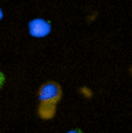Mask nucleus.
I'll list each match as a JSON object with an SVG mask.
<instances>
[{
    "label": "nucleus",
    "mask_w": 132,
    "mask_h": 133,
    "mask_svg": "<svg viewBox=\"0 0 132 133\" xmlns=\"http://www.w3.org/2000/svg\"><path fill=\"white\" fill-rule=\"evenodd\" d=\"M62 98V88L61 85L54 81L44 82L41 87L39 88L37 92V99L39 102H51V103H58Z\"/></svg>",
    "instance_id": "obj_1"
},
{
    "label": "nucleus",
    "mask_w": 132,
    "mask_h": 133,
    "mask_svg": "<svg viewBox=\"0 0 132 133\" xmlns=\"http://www.w3.org/2000/svg\"><path fill=\"white\" fill-rule=\"evenodd\" d=\"M27 30H29V34L34 38H44V37L50 36L53 30V26L48 20L43 17H36L31 18L27 24Z\"/></svg>",
    "instance_id": "obj_2"
},
{
    "label": "nucleus",
    "mask_w": 132,
    "mask_h": 133,
    "mask_svg": "<svg viewBox=\"0 0 132 133\" xmlns=\"http://www.w3.org/2000/svg\"><path fill=\"white\" fill-rule=\"evenodd\" d=\"M57 112V103L51 102H39L37 105V115L43 120H50L55 116Z\"/></svg>",
    "instance_id": "obj_3"
},
{
    "label": "nucleus",
    "mask_w": 132,
    "mask_h": 133,
    "mask_svg": "<svg viewBox=\"0 0 132 133\" xmlns=\"http://www.w3.org/2000/svg\"><path fill=\"white\" fill-rule=\"evenodd\" d=\"M80 92L83 94V95H85L87 98H91V96H92V92H91L90 88H87V87H83V88L80 89Z\"/></svg>",
    "instance_id": "obj_4"
},
{
    "label": "nucleus",
    "mask_w": 132,
    "mask_h": 133,
    "mask_svg": "<svg viewBox=\"0 0 132 133\" xmlns=\"http://www.w3.org/2000/svg\"><path fill=\"white\" fill-rule=\"evenodd\" d=\"M4 82H6V75L3 74L2 71H0V89L3 88V85H4Z\"/></svg>",
    "instance_id": "obj_5"
},
{
    "label": "nucleus",
    "mask_w": 132,
    "mask_h": 133,
    "mask_svg": "<svg viewBox=\"0 0 132 133\" xmlns=\"http://www.w3.org/2000/svg\"><path fill=\"white\" fill-rule=\"evenodd\" d=\"M67 133H84L81 129H71V130H68Z\"/></svg>",
    "instance_id": "obj_6"
},
{
    "label": "nucleus",
    "mask_w": 132,
    "mask_h": 133,
    "mask_svg": "<svg viewBox=\"0 0 132 133\" xmlns=\"http://www.w3.org/2000/svg\"><path fill=\"white\" fill-rule=\"evenodd\" d=\"M3 16H4V14H3V10H2V9H0V20H2V18H3Z\"/></svg>",
    "instance_id": "obj_7"
}]
</instances>
